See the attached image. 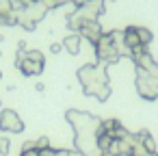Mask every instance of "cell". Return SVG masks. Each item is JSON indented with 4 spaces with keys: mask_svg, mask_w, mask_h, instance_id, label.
Returning a JSON list of instances; mask_svg holds the SVG:
<instances>
[{
    "mask_svg": "<svg viewBox=\"0 0 158 156\" xmlns=\"http://www.w3.org/2000/svg\"><path fill=\"white\" fill-rule=\"evenodd\" d=\"M61 44H63V50H67L69 54H74V57H76V54L80 52V46H82V37H80L78 33H69V35H67V37H65V39L61 41Z\"/></svg>",
    "mask_w": 158,
    "mask_h": 156,
    "instance_id": "12",
    "label": "cell"
},
{
    "mask_svg": "<svg viewBox=\"0 0 158 156\" xmlns=\"http://www.w3.org/2000/svg\"><path fill=\"white\" fill-rule=\"evenodd\" d=\"M130 59L134 61L136 70H141V72H145V74H149L152 78H156V80H158V63H156V59L147 52V48H141V50L132 52V54H130Z\"/></svg>",
    "mask_w": 158,
    "mask_h": 156,
    "instance_id": "7",
    "label": "cell"
},
{
    "mask_svg": "<svg viewBox=\"0 0 158 156\" xmlns=\"http://www.w3.org/2000/svg\"><path fill=\"white\" fill-rule=\"evenodd\" d=\"M78 35L82 37V39H87L91 46L104 35V28H102V24H100V20H95V22H87V24H82L80 28H78Z\"/></svg>",
    "mask_w": 158,
    "mask_h": 156,
    "instance_id": "9",
    "label": "cell"
},
{
    "mask_svg": "<svg viewBox=\"0 0 158 156\" xmlns=\"http://www.w3.org/2000/svg\"><path fill=\"white\" fill-rule=\"evenodd\" d=\"M65 119L74 128L76 152H80L82 156H100L102 152L98 147V130L102 126V119L95 115H89L85 111H78V108H69L65 113Z\"/></svg>",
    "mask_w": 158,
    "mask_h": 156,
    "instance_id": "1",
    "label": "cell"
},
{
    "mask_svg": "<svg viewBox=\"0 0 158 156\" xmlns=\"http://www.w3.org/2000/svg\"><path fill=\"white\" fill-rule=\"evenodd\" d=\"M78 82L82 85L85 95H93L98 102H106L110 98L108 72L104 63H87L78 70Z\"/></svg>",
    "mask_w": 158,
    "mask_h": 156,
    "instance_id": "2",
    "label": "cell"
},
{
    "mask_svg": "<svg viewBox=\"0 0 158 156\" xmlns=\"http://www.w3.org/2000/svg\"><path fill=\"white\" fill-rule=\"evenodd\" d=\"M35 89H37V91H44V89H46V85H44V82H37V85H35Z\"/></svg>",
    "mask_w": 158,
    "mask_h": 156,
    "instance_id": "23",
    "label": "cell"
},
{
    "mask_svg": "<svg viewBox=\"0 0 158 156\" xmlns=\"http://www.w3.org/2000/svg\"><path fill=\"white\" fill-rule=\"evenodd\" d=\"M0 130L20 134L24 130V121H22V117L13 108H5V111H0Z\"/></svg>",
    "mask_w": 158,
    "mask_h": 156,
    "instance_id": "8",
    "label": "cell"
},
{
    "mask_svg": "<svg viewBox=\"0 0 158 156\" xmlns=\"http://www.w3.org/2000/svg\"><path fill=\"white\" fill-rule=\"evenodd\" d=\"M24 57H26V59H31V61H35V63H41V65H46L44 52H39V50H26V52H24Z\"/></svg>",
    "mask_w": 158,
    "mask_h": 156,
    "instance_id": "17",
    "label": "cell"
},
{
    "mask_svg": "<svg viewBox=\"0 0 158 156\" xmlns=\"http://www.w3.org/2000/svg\"><path fill=\"white\" fill-rule=\"evenodd\" d=\"M48 15V9L39 2H31V5H26V7H22L20 11H18V26H22L24 31H35L37 28V24L44 20Z\"/></svg>",
    "mask_w": 158,
    "mask_h": 156,
    "instance_id": "5",
    "label": "cell"
},
{
    "mask_svg": "<svg viewBox=\"0 0 158 156\" xmlns=\"http://www.w3.org/2000/svg\"><path fill=\"white\" fill-rule=\"evenodd\" d=\"M113 137L110 134H106L104 130H102V126H100V130H98V147H100V152H108L110 150V145H113Z\"/></svg>",
    "mask_w": 158,
    "mask_h": 156,
    "instance_id": "13",
    "label": "cell"
},
{
    "mask_svg": "<svg viewBox=\"0 0 158 156\" xmlns=\"http://www.w3.org/2000/svg\"><path fill=\"white\" fill-rule=\"evenodd\" d=\"M123 48L128 52V57L136 50H141V41H139V33H136V26H126L123 28Z\"/></svg>",
    "mask_w": 158,
    "mask_h": 156,
    "instance_id": "11",
    "label": "cell"
},
{
    "mask_svg": "<svg viewBox=\"0 0 158 156\" xmlns=\"http://www.w3.org/2000/svg\"><path fill=\"white\" fill-rule=\"evenodd\" d=\"M61 50H63V44H50V52L52 54H59Z\"/></svg>",
    "mask_w": 158,
    "mask_h": 156,
    "instance_id": "21",
    "label": "cell"
},
{
    "mask_svg": "<svg viewBox=\"0 0 158 156\" xmlns=\"http://www.w3.org/2000/svg\"><path fill=\"white\" fill-rule=\"evenodd\" d=\"M134 85H136V93H139L143 100H147V102L158 100V80L152 78L149 74L136 70V80H134Z\"/></svg>",
    "mask_w": 158,
    "mask_h": 156,
    "instance_id": "6",
    "label": "cell"
},
{
    "mask_svg": "<svg viewBox=\"0 0 158 156\" xmlns=\"http://www.w3.org/2000/svg\"><path fill=\"white\" fill-rule=\"evenodd\" d=\"M39 2L50 11V9H56V7H61V5H65V0H39Z\"/></svg>",
    "mask_w": 158,
    "mask_h": 156,
    "instance_id": "20",
    "label": "cell"
},
{
    "mask_svg": "<svg viewBox=\"0 0 158 156\" xmlns=\"http://www.w3.org/2000/svg\"><path fill=\"white\" fill-rule=\"evenodd\" d=\"M15 67H18L24 76H39V74L44 72V65H41V63H35V61H31V59H26L24 52H18Z\"/></svg>",
    "mask_w": 158,
    "mask_h": 156,
    "instance_id": "10",
    "label": "cell"
},
{
    "mask_svg": "<svg viewBox=\"0 0 158 156\" xmlns=\"http://www.w3.org/2000/svg\"><path fill=\"white\" fill-rule=\"evenodd\" d=\"M20 156H41V152L35 147V141H26V143L22 145V152H20Z\"/></svg>",
    "mask_w": 158,
    "mask_h": 156,
    "instance_id": "16",
    "label": "cell"
},
{
    "mask_svg": "<svg viewBox=\"0 0 158 156\" xmlns=\"http://www.w3.org/2000/svg\"><path fill=\"white\" fill-rule=\"evenodd\" d=\"M104 0H95V2H85L80 7H74L69 13H67V28L78 33V28L87 22H95L100 20V15L104 13Z\"/></svg>",
    "mask_w": 158,
    "mask_h": 156,
    "instance_id": "4",
    "label": "cell"
},
{
    "mask_svg": "<svg viewBox=\"0 0 158 156\" xmlns=\"http://www.w3.org/2000/svg\"><path fill=\"white\" fill-rule=\"evenodd\" d=\"M65 2H72L74 7H80V5H85V2H95V0H65Z\"/></svg>",
    "mask_w": 158,
    "mask_h": 156,
    "instance_id": "22",
    "label": "cell"
},
{
    "mask_svg": "<svg viewBox=\"0 0 158 156\" xmlns=\"http://www.w3.org/2000/svg\"><path fill=\"white\" fill-rule=\"evenodd\" d=\"M35 147H37L39 152H44V150H50L52 145H50V139H48V137H39V139L35 141Z\"/></svg>",
    "mask_w": 158,
    "mask_h": 156,
    "instance_id": "18",
    "label": "cell"
},
{
    "mask_svg": "<svg viewBox=\"0 0 158 156\" xmlns=\"http://www.w3.org/2000/svg\"><path fill=\"white\" fill-rule=\"evenodd\" d=\"M136 137L143 141V145L147 147V152H149V154H156V141H154V137H152L147 130H141V132H136Z\"/></svg>",
    "mask_w": 158,
    "mask_h": 156,
    "instance_id": "14",
    "label": "cell"
},
{
    "mask_svg": "<svg viewBox=\"0 0 158 156\" xmlns=\"http://www.w3.org/2000/svg\"><path fill=\"white\" fill-rule=\"evenodd\" d=\"M100 156H115V154H110V152H102Z\"/></svg>",
    "mask_w": 158,
    "mask_h": 156,
    "instance_id": "24",
    "label": "cell"
},
{
    "mask_svg": "<svg viewBox=\"0 0 158 156\" xmlns=\"http://www.w3.org/2000/svg\"><path fill=\"white\" fill-rule=\"evenodd\" d=\"M11 150V141L7 137H0V156H7Z\"/></svg>",
    "mask_w": 158,
    "mask_h": 156,
    "instance_id": "19",
    "label": "cell"
},
{
    "mask_svg": "<svg viewBox=\"0 0 158 156\" xmlns=\"http://www.w3.org/2000/svg\"><path fill=\"white\" fill-rule=\"evenodd\" d=\"M0 80H2V72H0Z\"/></svg>",
    "mask_w": 158,
    "mask_h": 156,
    "instance_id": "25",
    "label": "cell"
},
{
    "mask_svg": "<svg viewBox=\"0 0 158 156\" xmlns=\"http://www.w3.org/2000/svg\"><path fill=\"white\" fill-rule=\"evenodd\" d=\"M136 33H139V41H141L143 48H147V46L154 41V33H152L149 28H145V26H136Z\"/></svg>",
    "mask_w": 158,
    "mask_h": 156,
    "instance_id": "15",
    "label": "cell"
},
{
    "mask_svg": "<svg viewBox=\"0 0 158 156\" xmlns=\"http://www.w3.org/2000/svg\"><path fill=\"white\" fill-rule=\"evenodd\" d=\"M93 50H95V59L98 63H117L121 59V54H128L126 48H123V33L121 31H110V33H104L95 44H93Z\"/></svg>",
    "mask_w": 158,
    "mask_h": 156,
    "instance_id": "3",
    "label": "cell"
}]
</instances>
